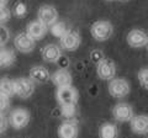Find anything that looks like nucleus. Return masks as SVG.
I'll use <instances>...</instances> for the list:
<instances>
[{
    "label": "nucleus",
    "instance_id": "1",
    "mask_svg": "<svg viewBox=\"0 0 148 138\" xmlns=\"http://www.w3.org/2000/svg\"><path fill=\"white\" fill-rule=\"evenodd\" d=\"M114 32V27L106 20H99L95 21L90 27V33L92 36V38L99 41V42H104L108 41Z\"/></svg>",
    "mask_w": 148,
    "mask_h": 138
},
{
    "label": "nucleus",
    "instance_id": "2",
    "mask_svg": "<svg viewBox=\"0 0 148 138\" xmlns=\"http://www.w3.org/2000/svg\"><path fill=\"white\" fill-rule=\"evenodd\" d=\"M109 94L115 99H122L130 93V84L123 78H114L109 83Z\"/></svg>",
    "mask_w": 148,
    "mask_h": 138
},
{
    "label": "nucleus",
    "instance_id": "3",
    "mask_svg": "<svg viewBox=\"0 0 148 138\" xmlns=\"http://www.w3.org/2000/svg\"><path fill=\"white\" fill-rule=\"evenodd\" d=\"M14 90H15V95H17L18 98L29 99L35 91L34 80L24 77L17 78L14 80Z\"/></svg>",
    "mask_w": 148,
    "mask_h": 138
},
{
    "label": "nucleus",
    "instance_id": "4",
    "mask_svg": "<svg viewBox=\"0 0 148 138\" xmlns=\"http://www.w3.org/2000/svg\"><path fill=\"white\" fill-rule=\"evenodd\" d=\"M56 99H57L59 105L77 104L78 102V91L72 85L61 86V88L57 89V93H56Z\"/></svg>",
    "mask_w": 148,
    "mask_h": 138
},
{
    "label": "nucleus",
    "instance_id": "5",
    "mask_svg": "<svg viewBox=\"0 0 148 138\" xmlns=\"http://www.w3.org/2000/svg\"><path fill=\"white\" fill-rule=\"evenodd\" d=\"M14 46L20 53H31L35 49L36 40L32 38L27 32H21L14 38Z\"/></svg>",
    "mask_w": 148,
    "mask_h": 138
},
{
    "label": "nucleus",
    "instance_id": "6",
    "mask_svg": "<svg viewBox=\"0 0 148 138\" xmlns=\"http://www.w3.org/2000/svg\"><path fill=\"white\" fill-rule=\"evenodd\" d=\"M10 123L15 130H22L25 128L30 122V112L26 109L18 107L15 109L10 113Z\"/></svg>",
    "mask_w": 148,
    "mask_h": 138
},
{
    "label": "nucleus",
    "instance_id": "7",
    "mask_svg": "<svg viewBox=\"0 0 148 138\" xmlns=\"http://www.w3.org/2000/svg\"><path fill=\"white\" fill-rule=\"evenodd\" d=\"M96 74L101 80H111L116 74V66L112 61L104 58L101 62L98 63L96 67Z\"/></svg>",
    "mask_w": 148,
    "mask_h": 138
},
{
    "label": "nucleus",
    "instance_id": "8",
    "mask_svg": "<svg viewBox=\"0 0 148 138\" xmlns=\"http://www.w3.org/2000/svg\"><path fill=\"white\" fill-rule=\"evenodd\" d=\"M112 116L114 118L119 122H130L132 120L133 115V110L126 102H120L117 105H115L112 109Z\"/></svg>",
    "mask_w": 148,
    "mask_h": 138
},
{
    "label": "nucleus",
    "instance_id": "9",
    "mask_svg": "<svg viewBox=\"0 0 148 138\" xmlns=\"http://www.w3.org/2000/svg\"><path fill=\"white\" fill-rule=\"evenodd\" d=\"M37 17H38V20L42 21L45 25L52 26L58 20V11L56 10V8L51 6V5H43L38 9Z\"/></svg>",
    "mask_w": 148,
    "mask_h": 138
},
{
    "label": "nucleus",
    "instance_id": "10",
    "mask_svg": "<svg viewBox=\"0 0 148 138\" xmlns=\"http://www.w3.org/2000/svg\"><path fill=\"white\" fill-rule=\"evenodd\" d=\"M127 43L131 46L133 48H141V47H145L147 46L148 42V36L145 31L142 30H132L128 32L127 35Z\"/></svg>",
    "mask_w": 148,
    "mask_h": 138
},
{
    "label": "nucleus",
    "instance_id": "11",
    "mask_svg": "<svg viewBox=\"0 0 148 138\" xmlns=\"http://www.w3.org/2000/svg\"><path fill=\"white\" fill-rule=\"evenodd\" d=\"M47 25H45L42 21L40 20H35L29 24V26H27L26 29V32L29 33L32 38H35L36 41H40L42 40L46 33H47Z\"/></svg>",
    "mask_w": 148,
    "mask_h": 138
},
{
    "label": "nucleus",
    "instance_id": "12",
    "mask_svg": "<svg viewBox=\"0 0 148 138\" xmlns=\"http://www.w3.org/2000/svg\"><path fill=\"white\" fill-rule=\"evenodd\" d=\"M61 46L66 51H75L80 46V36L77 32L68 31L61 38Z\"/></svg>",
    "mask_w": 148,
    "mask_h": 138
},
{
    "label": "nucleus",
    "instance_id": "13",
    "mask_svg": "<svg viewBox=\"0 0 148 138\" xmlns=\"http://www.w3.org/2000/svg\"><path fill=\"white\" fill-rule=\"evenodd\" d=\"M51 81L57 86V88H61V86H68L72 85L73 79L71 73L66 69H58L56 70L52 75H51Z\"/></svg>",
    "mask_w": 148,
    "mask_h": 138
},
{
    "label": "nucleus",
    "instance_id": "14",
    "mask_svg": "<svg viewBox=\"0 0 148 138\" xmlns=\"http://www.w3.org/2000/svg\"><path fill=\"white\" fill-rule=\"evenodd\" d=\"M132 132L137 135H146L148 132V115H137L130 121Z\"/></svg>",
    "mask_w": 148,
    "mask_h": 138
},
{
    "label": "nucleus",
    "instance_id": "15",
    "mask_svg": "<svg viewBox=\"0 0 148 138\" xmlns=\"http://www.w3.org/2000/svg\"><path fill=\"white\" fill-rule=\"evenodd\" d=\"M58 136L62 138H74L78 136V126L77 122L73 120H67L64 121L58 128Z\"/></svg>",
    "mask_w": 148,
    "mask_h": 138
},
{
    "label": "nucleus",
    "instance_id": "16",
    "mask_svg": "<svg viewBox=\"0 0 148 138\" xmlns=\"http://www.w3.org/2000/svg\"><path fill=\"white\" fill-rule=\"evenodd\" d=\"M62 56L61 48L58 47L57 44L49 43L47 46H45L42 49V58L43 61L48 62V63H56Z\"/></svg>",
    "mask_w": 148,
    "mask_h": 138
},
{
    "label": "nucleus",
    "instance_id": "17",
    "mask_svg": "<svg viewBox=\"0 0 148 138\" xmlns=\"http://www.w3.org/2000/svg\"><path fill=\"white\" fill-rule=\"evenodd\" d=\"M30 78L36 83H40V84H43V83H47L51 79L49 72L42 66H35L30 69Z\"/></svg>",
    "mask_w": 148,
    "mask_h": 138
},
{
    "label": "nucleus",
    "instance_id": "18",
    "mask_svg": "<svg viewBox=\"0 0 148 138\" xmlns=\"http://www.w3.org/2000/svg\"><path fill=\"white\" fill-rule=\"evenodd\" d=\"M15 61V54L11 49L9 48H3L1 52H0V63H1V67H9L11 66Z\"/></svg>",
    "mask_w": 148,
    "mask_h": 138
},
{
    "label": "nucleus",
    "instance_id": "19",
    "mask_svg": "<svg viewBox=\"0 0 148 138\" xmlns=\"http://www.w3.org/2000/svg\"><path fill=\"white\" fill-rule=\"evenodd\" d=\"M0 94H5L8 96H11L15 94L14 90V81L9 80L8 78H3L0 81Z\"/></svg>",
    "mask_w": 148,
    "mask_h": 138
},
{
    "label": "nucleus",
    "instance_id": "20",
    "mask_svg": "<svg viewBox=\"0 0 148 138\" xmlns=\"http://www.w3.org/2000/svg\"><path fill=\"white\" fill-rule=\"evenodd\" d=\"M100 136L103 138H115L117 136V130L111 123H105L100 128Z\"/></svg>",
    "mask_w": 148,
    "mask_h": 138
},
{
    "label": "nucleus",
    "instance_id": "21",
    "mask_svg": "<svg viewBox=\"0 0 148 138\" xmlns=\"http://www.w3.org/2000/svg\"><path fill=\"white\" fill-rule=\"evenodd\" d=\"M68 32L67 30V26L64 22H56V24H53L52 26H51V33H52L54 37H59L62 38L64 35H66Z\"/></svg>",
    "mask_w": 148,
    "mask_h": 138
},
{
    "label": "nucleus",
    "instance_id": "22",
    "mask_svg": "<svg viewBox=\"0 0 148 138\" xmlns=\"http://www.w3.org/2000/svg\"><path fill=\"white\" fill-rule=\"evenodd\" d=\"M61 112L64 117L72 118L75 115V104H67V105H61Z\"/></svg>",
    "mask_w": 148,
    "mask_h": 138
},
{
    "label": "nucleus",
    "instance_id": "23",
    "mask_svg": "<svg viewBox=\"0 0 148 138\" xmlns=\"http://www.w3.org/2000/svg\"><path fill=\"white\" fill-rule=\"evenodd\" d=\"M138 81L143 89L148 90V68H143L138 72Z\"/></svg>",
    "mask_w": 148,
    "mask_h": 138
},
{
    "label": "nucleus",
    "instance_id": "24",
    "mask_svg": "<svg viewBox=\"0 0 148 138\" xmlns=\"http://www.w3.org/2000/svg\"><path fill=\"white\" fill-rule=\"evenodd\" d=\"M0 9H1L0 10V21H1V25H4L5 22L10 20V11H9V9L6 6L0 8Z\"/></svg>",
    "mask_w": 148,
    "mask_h": 138
},
{
    "label": "nucleus",
    "instance_id": "25",
    "mask_svg": "<svg viewBox=\"0 0 148 138\" xmlns=\"http://www.w3.org/2000/svg\"><path fill=\"white\" fill-rule=\"evenodd\" d=\"M90 58H91V61L94 63H99V62H101L104 59V54H103L101 51L95 49V51H92V52L90 53Z\"/></svg>",
    "mask_w": 148,
    "mask_h": 138
},
{
    "label": "nucleus",
    "instance_id": "26",
    "mask_svg": "<svg viewBox=\"0 0 148 138\" xmlns=\"http://www.w3.org/2000/svg\"><path fill=\"white\" fill-rule=\"evenodd\" d=\"M26 11H27V9L24 3H17L15 5V15L16 16H24Z\"/></svg>",
    "mask_w": 148,
    "mask_h": 138
},
{
    "label": "nucleus",
    "instance_id": "27",
    "mask_svg": "<svg viewBox=\"0 0 148 138\" xmlns=\"http://www.w3.org/2000/svg\"><path fill=\"white\" fill-rule=\"evenodd\" d=\"M9 98L5 94H0V107H1V112L5 111V110L9 107Z\"/></svg>",
    "mask_w": 148,
    "mask_h": 138
},
{
    "label": "nucleus",
    "instance_id": "28",
    "mask_svg": "<svg viewBox=\"0 0 148 138\" xmlns=\"http://www.w3.org/2000/svg\"><path fill=\"white\" fill-rule=\"evenodd\" d=\"M9 38V32L6 31V29L4 27V25H1V44L4 46V43L8 42Z\"/></svg>",
    "mask_w": 148,
    "mask_h": 138
},
{
    "label": "nucleus",
    "instance_id": "29",
    "mask_svg": "<svg viewBox=\"0 0 148 138\" xmlns=\"http://www.w3.org/2000/svg\"><path fill=\"white\" fill-rule=\"evenodd\" d=\"M6 127H8V122H6V118H5V116L1 113V125H0V132H1V135L4 132H5V130H6Z\"/></svg>",
    "mask_w": 148,
    "mask_h": 138
},
{
    "label": "nucleus",
    "instance_id": "30",
    "mask_svg": "<svg viewBox=\"0 0 148 138\" xmlns=\"http://www.w3.org/2000/svg\"><path fill=\"white\" fill-rule=\"evenodd\" d=\"M8 1H9V0H0V8H4V6H6Z\"/></svg>",
    "mask_w": 148,
    "mask_h": 138
},
{
    "label": "nucleus",
    "instance_id": "31",
    "mask_svg": "<svg viewBox=\"0 0 148 138\" xmlns=\"http://www.w3.org/2000/svg\"><path fill=\"white\" fill-rule=\"evenodd\" d=\"M108 1H114V0H108Z\"/></svg>",
    "mask_w": 148,
    "mask_h": 138
},
{
    "label": "nucleus",
    "instance_id": "32",
    "mask_svg": "<svg viewBox=\"0 0 148 138\" xmlns=\"http://www.w3.org/2000/svg\"><path fill=\"white\" fill-rule=\"evenodd\" d=\"M147 47H148V42H147Z\"/></svg>",
    "mask_w": 148,
    "mask_h": 138
}]
</instances>
